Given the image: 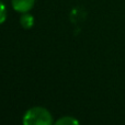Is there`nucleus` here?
Instances as JSON below:
<instances>
[{
    "instance_id": "nucleus-3",
    "label": "nucleus",
    "mask_w": 125,
    "mask_h": 125,
    "mask_svg": "<svg viewBox=\"0 0 125 125\" xmlns=\"http://www.w3.org/2000/svg\"><path fill=\"white\" fill-rule=\"evenodd\" d=\"M20 24L22 28L24 29H31L34 25V17L30 13H22L21 18H20Z\"/></svg>"
},
{
    "instance_id": "nucleus-4",
    "label": "nucleus",
    "mask_w": 125,
    "mask_h": 125,
    "mask_svg": "<svg viewBox=\"0 0 125 125\" xmlns=\"http://www.w3.org/2000/svg\"><path fill=\"white\" fill-rule=\"evenodd\" d=\"M54 125H80L79 121L73 116H64L59 119Z\"/></svg>"
},
{
    "instance_id": "nucleus-1",
    "label": "nucleus",
    "mask_w": 125,
    "mask_h": 125,
    "mask_svg": "<svg viewBox=\"0 0 125 125\" xmlns=\"http://www.w3.org/2000/svg\"><path fill=\"white\" fill-rule=\"evenodd\" d=\"M23 125H53V116L48 110L42 106L31 108L24 113Z\"/></svg>"
},
{
    "instance_id": "nucleus-5",
    "label": "nucleus",
    "mask_w": 125,
    "mask_h": 125,
    "mask_svg": "<svg viewBox=\"0 0 125 125\" xmlns=\"http://www.w3.org/2000/svg\"><path fill=\"white\" fill-rule=\"evenodd\" d=\"M6 19H7V8L3 2L0 1V25L2 23H4Z\"/></svg>"
},
{
    "instance_id": "nucleus-2",
    "label": "nucleus",
    "mask_w": 125,
    "mask_h": 125,
    "mask_svg": "<svg viewBox=\"0 0 125 125\" xmlns=\"http://www.w3.org/2000/svg\"><path fill=\"white\" fill-rule=\"evenodd\" d=\"M11 3L17 12L26 13L33 8L35 0H11Z\"/></svg>"
}]
</instances>
